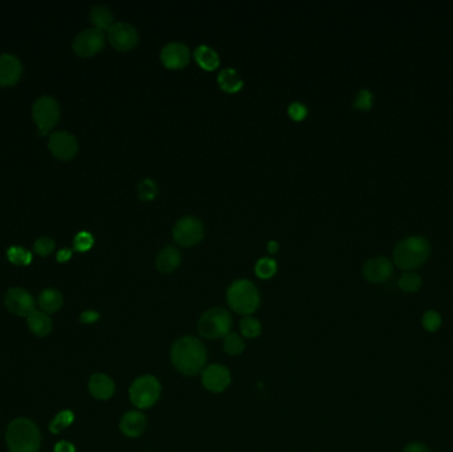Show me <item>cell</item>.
Listing matches in <instances>:
<instances>
[{
	"label": "cell",
	"mask_w": 453,
	"mask_h": 452,
	"mask_svg": "<svg viewBox=\"0 0 453 452\" xmlns=\"http://www.w3.org/2000/svg\"><path fill=\"white\" fill-rule=\"evenodd\" d=\"M170 357L178 372L185 375H195L203 370L207 352L201 340L186 336L172 345Z\"/></svg>",
	"instance_id": "6da1fadb"
},
{
	"label": "cell",
	"mask_w": 453,
	"mask_h": 452,
	"mask_svg": "<svg viewBox=\"0 0 453 452\" xmlns=\"http://www.w3.org/2000/svg\"><path fill=\"white\" fill-rule=\"evenodd\" d=\"M40 433L33 422L19 418L11 422L7 430V446L11 452H37Z\"/></svg>",
	"instance_id": "7a4b0ae2"
},
{
	"label": "cell",
	"mask_w": 453,
	"mask_h": 452,
	"mask_svg": "<svg viewBox=\"0 0 453 452\" xmlns=\"http://www.w3.org/2000/svg\"><path fill=\"white\" fill-rule=\"evenodd\" d=\"M429 243L423 236H409L399 242L394 250L395 264L402 269L418 268L428 259Z\"/></svg>",
	"instance_id": "3957f363"
},
{
	"label": "cell",
	"mask_w": 453,
	"mask_h": 452,
	"mask_svg": "<svg viewBox=\"0 0 453 452\" xmlns=\"http://www.w3.org/2000/svg\"><path fill=\"white\" fill-rule=\"evenodd\" d=\"M227 301L234 312L243 316H250L259 308L260 295L252 281L239 279L228 287Z\"/></svg>",
	"instance_id": "277c9868"
},
{
	"label": "cell",
	"mask_w": 453,
	"mask_h": 452,
	"mask_svg": "<svg viewBox=\"0 0 453 452\" xmlns=\"http://www.w3.org/2000/svg\"><path fill=\"white\" fill-rule=\"evenodd\" d=\"M232 327V317L228 311L224 308H211L202 314L198 323V332L199 334L208 338H224L227 334L231 333Z\"/></svg>",
	"instance_id": "5b68a950"
},
{
	"label": "cell",
	"mask_w": 453,
	"mask_h": 452,
	"mask_svg": "<svg viewBox=\"0 0 453 452\" xmlns=\"http://www.w3.org/2000/svg\"><path fill=\"white\" fill-rule=\"evenodd\" d=\"M160 392V383L154 375H142L131 383L129 397L137 408H149L158 402Z\"/></svg>",
	"instance_id": "8992f818"
},
{
	"label": "cell",
	"mask_w": 453,
	"mask_h": 452,
	"mask_svg": "<svg viewBox=\"0 0 453 452\" xmlns=\"http://www.w3.org/2000/svg\"><path fill=\"white\" fill-rule=\"evenodd\" d=\"M32 117L39 126V134L46 136L60 118V105L53 97L41 96L32 107Z\"/></svg>",
	"instance_id": "52a82bcc"
},
{
	"label": "cell",
	"mask_w": 453,
	"mask_h": 452,
	"mask_svg": "<svg viewBox=\"0 0 453 452\" xmlns=\"http://www.w3.org/2000/svg\"><path fill=\"white\" fill-rule=\"evenodd\" d=\"M172 236L175 242L183 247L198 244L204 237V226L202 220L192 215H186L176 220Z\"/></svg>",
	"instance_id": "ba28073f"
},
{
	"label": "cell",
	"mask_w": 453,
	"mask_h": 452,
	"mask_svg": "<svg viewBox=\"0 0 453 452\" xmlns=\"http://www.w3.org/2000/svg\"><path fill=\"white\" fill-rule=\"evenodd\" d=\"M105 47V35L98 28H86L78 32L72 42V48L78 56H93Z\"/></svg>",
	"instance_id": "9c48e42d"
},
{
	"label": "cell",
	"mask_w": 453,
	"mask_h": 452,
	"mask_svg": "<svg viewBox=\"0 0 453 452\" xmlns=\"http://www.w3.org/2000/svg\"><path fill=\"white\" fill-rule=\"evenodd\" d=\"M109 43L118 51H129L140 42L138 30L127 21H115L108 30Z\"/></svg>",
	"instance_id": "30bf717a"
},
{
	"label": "cell",
	"mask_w": 453,
	"mask_h": 452,
	"mask_svg": "<svg viewBox=\"0 0 453 452\" xmlns=\"http://www.w3.org/2000/svg\"><path fill=\"white\" fill-rule=\"evenodd\" d=\"M48 147L52 154L59 159H71L77 154L78 143L76 137L65 130H57L50 134Z\"/></svg>",
	"instance_id": "8fae6325"
},
{
	"label": "cell",
	"mask_w": 453,
	"mask_h": 452,
	"mask_svg": "<svg viewBox=\"0 0 453 452\" xmlns=\"http://www.w3.org/2000/svg\"><path fill=\"white\" fill-rule=\"evenodd\" d=\"M6 307L11 313L16 316L28 317L31 313L35 312V300L31 293L23 288H11L4 298Z\"/></svg>",
	"instance_id": "7c38bea8"
},
{
	"label": "cell",
	"mask_w": 453,
	"mask_h": 452,
	"mask_svg": "<svg viewBox=\"0 0 453 452\" xmlns=\"http://www.w3.org/2000/svg\"><path fill=\"white\" fill-rule=\"evenodd\" d=\"M202 383L211 392H221L231 383V373L223 365H210L202 370Z\"/></svg>",
	"instance_id": "4fadbf2b"
},
{
	"label": "cell",
	"mask_w": 453,
	"mask_h": 452,
	"mask_svg": "<svg viewBox=\"0 0 453 452\" xmlns=\"http://www.w3.org/2000/svg\"><path fill=\"white\" fill-rule=\"evenodd\" d=\"M189 48L181 42H170L160 51V60L170 69H181L189 62Z\"/></svg>",
	"instance_id": "5bb4252c"
},
{
	"label": "cell",
	"mask_w": 453,
	"mask_h": 452,
	"mask_svg": "<svg viewBox=\"0 0 453 452\" xmlns=\"http://www.w3.org/2000/svg\"><path fill=\"white\" fill-rule=\"evenodd\" d=\"M23 65L20 59L11 53L0 55V85L10 87L14 85L21 76Z\"/></svg>",
	"instance_id": "9a60e30c"
},
{
	"label": "cell",
	"mask_w": 453,
	"mask_h": 452,
	"mask_svg": "<svg viewBox=\"0 0 453 452\" xmlns=\"http://www.w3.org/2000/svg\"><path fill=\"white\" fill-rule=\"evenodd\" d=\"M392 273V265L387 257L378 256L367 260L363 265V276L371 282L387 280Z\"/></svg>",
	"instance_id": "2e32d148"
},
{
	"label": "cell",
	"mask_w": 453,
	"mask_h": 452,
	"mask_svg": "<svg viewBox=\"0 0 453 452\" xmlns=\"http://www.w3.org/2000/svg\"><path fill=\"white\" fill-rule=\"evenodd\" d=\"M146 417L141 411H129L120 422V428L126 437H138L146 430Z\"/></svg>",
	"instance_id": "e0dca14e"
},
{
	"label": "cell",
	"mask_w": 453,
	"mask_h": 452,
	"mask_svg": "<svg viewBox=\"0 0 453 452\" xmlns=\"http://www.w3.org/2000/svg\"><path fill=\"white\" fill-rule=\"evenodd\" d=\"M182 262V253L174 246H166L158 252L156 259V268L163 273H172Z\"/></svg>",
	"instance_id": "ac0fdd59"
},
{
	"label": "cell",
	"mask_w": 453,
	"mask_h": 452,
	"mask_svg": "<svg viewBox=\"0 0 453 452\" xmlns=\"http://www.w3.org/2000/svg\"><path fill=\"white\" fill-rule=\"evenodd\" d=\"M114 382L113 379L107 374L92 375L89 381V391L95 399L107 401L113 397L114 394Z\"/></svg>",
	"instance_id": "d6986e66"
},
{
	"label": "cell",
	"mask_w": 453,
	"mask_h": 452,
	"mask_svg": "<svg viewBox=\"0 0 453 452\" xmlns=\"http://www.w3.org/2000/svg\"><path fill=\"white\" fill-rule=\"evenodd\" d=\"M218 82H219L220 88L223 91H225L227 93H236L244 85V80L234 68L221 69L218 75Z\"/></svg>",
	"instance_id": "ffe728a7"
},
{
	"label": "cell",
	"mask_w": 453,
	"mask_h": 452,
	"mask_svg": "<svg viewBox=\"0 0 453 452\" xmlns=\"http://www.w3.org/2000/svg\"><path fill=\"white\" fill-rule=\"evenodd\" d=\"M194 57H195L196 63L199 64L203 69H207V71H214V69H216L219 66V53L210 46L201 44L199 47L195 49Z\"/></svg>",
	"instance_id": "44dd1931"
},
{
	"label": "cell",
	"mask_w": 453,
	"mask_h": 452,
	"mask_svg": "<svg viewBox=\"0 0 453 452\" xmlns=\"http://www.w3.org/2000/svg\"><path fill=\"white\" fill-rule=\"evenodd\" d=\"M28 327L33 334L39 337L48 336L52 332V320L49 318L47 313L41 311H35L27 317Z\"/></svg>",
	"instance_id": "7402d4cb"
},
{
	"label": "cell",
	"mask_w": 453,
	"mask_h": 452,
	"mask_svg": "<svg viewBox=\"0 0 453 452\" xmlns=\"http://www.w3.org/2000/svg\"><path fill=\"white\" fill-rule=\"evenodd\" d=\"M89 17L91 21L94 26V28L98 30H109L110 27L115 23L114 21V16L111 14L109 7L104 6V4H97L92 7L91 12H89Z\"/></svg>",
	"instance_id": "603a6c76"
},
{
	"label": "cell",
	"mask_w": 453,
	"mask_h": 452,
	"mask_svg": "<svg viewBox=\"0 0 453 452\" xmlns=\"http://www.w3.org/2000/svg\"><path fill=\"white\" fill-rule=\"evenodd\" d=\"M63 295L57 289H46L39 296V305L43 309V312L55 313L57 312L63 307Z\"/></svg>",
	"instance_id": "cb8c5ba5"
},
{
	"label": "cell",
	"mask_w": 453,
	"mask_h": 452,
	"mask_svg": "<svg viewBox=\"0 0 453 452\" xmlns=\"http://www.w3.org/2000/svg\"><path fill=\"white\" fill-rule=\"evenodd\" d=\"M223 349L230 356H240L246 349V343L237 333H230L223 338Z\"/></svg>",
	"instance_id": "d4e9b609"
},
{
	"label": "cell",
	"mask_w": 453,
	"mask_h": 452,
	"mask_svg": "<svg viewBox=\"0 0 453 452\" xmlns=\"http://www.w3.org/2000/svg\"><path fill=\"white\" fill-rule=\"evenodd\" d=\"M277 272V263L272 257H261L256 262L255 273L260 279H270Z\"/></svg>",
	"instance_id": "484cf974"
},
{
	"label": "cell",
	"mask_w": 453,
	"mask_h": 452,
	"mask_svg": "<svg viewBox=\"0 0 453 452\" xmlns=\"http://www.w3.org/2000/svg\"><path fill=\"white\" fill-rule=\"evenodd\" d=\"M137 192H138V198L141 201H145V202L153 201L158 194V185L154 179L145 178L138 182Z\"/></svg>",
	"instance_id": "4316f807"
},
{
	"label": "cell",
	"mask_w": 453,
	"mask_h": 452,
	"mask_svg": "<svg viewBox=\"0 0 453 452\" xmlns=\"http://www.w3.org/2000/svg\"><path fill=\"white\" fill-rule=\"evenodd\" d=\"M240 332L244 337L247 338H256L260 336L261 333V325L259 323V320H256L255 317L250 316H246L241 321H240Z\"/></svg>",
	"instance_id": "83f0119b"
},
{
	"label": "cell",
	"mask_w": 453,
	"mask_h": 452,
	"mask_svg": "<svg viewBox=\"0 0 453 452\" xmlns=\"http://www.w3.org/2000/svg\"><path fill=\"white\" fill-rule=\"evenodd\" d=\"M7 257L11 263L16 265H28L32 262V253L23 247H10L7 251Z\"/></svg>",
	"instance_id": "f1b7e54d"
},
{
	"label": "cell",
	"mask_w": 453,
	"mask_h": 452,
	"mask_svg": "<svg viewBox=\"0 0 453 452\" xmlns=\"http://www.w3.org/2000/svg\"><path fill=\"white\" fill-rule=\"evenodd\" d=\"M73 421H75L73 413H71L69 410H65V411H62V413H59L56 415V418L50 423L49 428H50L52 433L57 434V433H60V430H63L65 427L71 426L73 423Z\"/></svg>",
	"instance_id": "f546056e"
},
{
	"label": "cell",
	"mask_w": 453,
	"mask_h": 452,
	"mask_svg": "<svg viewBox=\"0 0 453 452\" xmlns=\"http://www.w3.org/2000/svg\"><path fill=\"white\" fill-rule=\"evenodd\" d=\"M420 285H422L420 276L414 272H407L405 275H402L399 280V287L406 292H416L420 288Z\"/></svg>",
	"instance_id": "4dcf8cb0"
},
{
	"label": "cell",
	"mask_w": 453,
	"mask_h": 452,
	"mask_svg": "<svg viewBox=\"0 0 453 452\" xmlns=\"http://www.w3.org/2000/svg\"><path fill=\"white\" fill-rule=\"evenodd\" d=\"M94 237L93 235L88 231H80L75 239H73V246L76 251H88L92 246H93Z\"/></svg>",
	"instance_id": "1f68e13d"
},
{
	"label": "cell",
	"mask_w": 453,
	"mask_h": 452,
	"mask_svg": "<svg viewBox=\"0 0 453 452\" xmlns=\"http://www.w3.org/2000/svg\"><path fill=\"white\" fill-rule=\"evenodd\" d=\"M308 111L309 110L306 108V105L299 101H295L288 107V114L295 121H302L308 116Z\"/></svg>",
	"instance_id": "d6a6232c"
},
{
	"label": "cell",
	"mask_w": 453,
	"mask_h": 452,
	"mask_svg": "<svg viewBox=\"0 0 453 452\" xmlns=\"http://www.w3.org/2000/svg\"><path fill=\"white\" fill-rule=\"evenodd\" d=\"M423 325L428 332H436L441 325V317L435 311H428L423 316Z\"/></svg>",
	"instance_id": "836d02e7"
},
{
	"label": "cell",
	"mask_w": 453,
	"mask_h": 452,
	"mask_svg": "<svg viewBox=\"0 0 453 452\" xmlns=\"http://www.w3.org/2000/svg\"><path fill=\"white\" fill-rule=\"evenodd\" d=\"M373 105V93L369 89H362L360 93L357 94L354 107L360 110H369Z\"/></svg>",
	"instance_id": "e575fe53"
},
{
	"label": "cell",
	"mask_w": 453,
	"mask_h": 452,
	"mask_svg": "<svg viewBox=\"0 0 453 452\" xmlns=\"http://www.w3.org/2000/svg\"><path fill=\"white\" fill-rule=\"evenodd\" d=\"M35 251L41 255V256H47L49 255L53 248H55V240L50 239V237H39L36 242H35V246H33Z\"/></svg>",
	"instance_id": "d590c367"
},
{
	"label": "cell",
	"mask_w": 453,
	"mask_h": 452,
	"mask_svg": "<svg viewBox=\"0 0 453 452\" xmlns=\"http://www.w3.org/2000/svg\"><path fill=\"white\" fill-rule=\"evenodd\" d=\"M98 318H100V314L94 311H86V312L82 313L80 317L81 323H84V324H93Z\"/></svg>",
	"instance_id": "8d00e7d4"
},
{
	"label": "cell",
	"mask_w": 453,
	"mask_h": 452,
	"mask_svg": "<svg viewBox=\"0 0 453 452\" xmlns=\"http://www.w3.org/2000/svg\"><path fill=\"white\" fill-rule=\"evenodd\" d=\"M55 452H76V449L69 442H59L55 446Z\"/></svg>",
	"instance_id": "74e56055"
},
{
	"label": "cell",
	"mask_w": 453,
	"mask_h": 452,
	"mask_svg": "<svg viewBox=\"0 0 453 452\" xmlns=\"http://www.w3.org/2000/svg\"><path fill=\"white\" fill-rule=\"evenodd\" d=\"M403 452H431V450L422 443H409Z\"/></svg>",
	"instance_id": "f35d334b"
},
{
	"label": "cell",
	"mask_w": 453,
	"mask_h": 452,
	"mask_svg": "<svg viewBox=\"0 0 453 452\" xmlns=\"http://www.w3.org/2000/svg\"><path fill=\"white\" fill-rule=\"evenodd\" d=\"M71 256H72V251L68 250V248H64V250L57 252V260L59 262H66L68 259H71Z\"/></svg>",
	"instance_id": "ab89813d"
},
{
	"label": "cell",
	"mask_w": 453,
	"mask_h": 452,
	"mask_svg": "<svg viewBox=\"0 0 453 452\" xmlns=\"http://www.w3.org/2000/svg\"><path fill=\"white\" fill-rule=\"evenodd\" d=\"M279 248H280V246H279V243L276 240H269L268 242V251L270 253H276L279 251Z\"/></svg>",
	"instance_id": "60d3db41"
}]
</instances>
